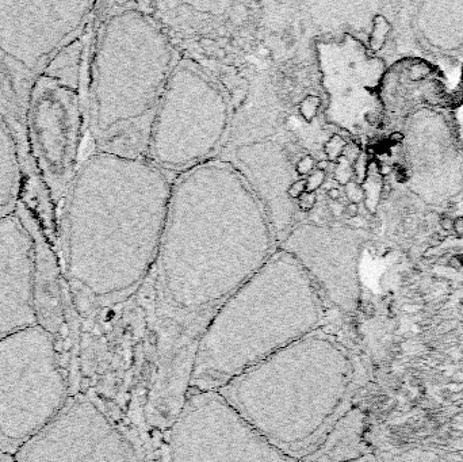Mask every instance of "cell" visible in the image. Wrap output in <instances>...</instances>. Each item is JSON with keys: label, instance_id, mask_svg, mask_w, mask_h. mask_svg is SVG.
I'll use <instances>...</instances> for the list:
<instances>
[{"label": "cell", "instance_id": "6da1fadb", "mask_svg": "<svg viewBox=\"0 0 463 462\" xmlns=\"http://www.w3.org/2000/svg\"><path fill=\"white\" fill-rule=\"evenodd\" d=\"M276 248L267 212L230 161L211 159L177 175L150 272L161 333L153 397L177 403L173 374L187 392L206 325Z\"/></svg>", "mask_w": 463, "mask_h": 462}, {"label": "cell", "instance_id": "7a4b0ae2", "mask_svg": "<svg viewBox=\"0 0 463 462\" xmlns=\"http://www.w3.org/2000/svg\"><path fill=\"white\" fill-rule=\"evenodd\" d=\"M172 182L145 157L98 152L80 165L67 203V274L90 302L125 301L149 277Z\"/></svg>", "mask_w": 463, "mask_h": 462}, {"label": "cell", "instance_id": "3957f363", "mask_svg": "<svg viewBox=\"0 0 463 462\" xmlns=\"http://www.w3.org/2000/svg\"><path fill=\"white\" fill-rule=\"evenodd\" d=\"M354 380L349 348L325 324L217 392L274 446L302 461L345 413Z\"/></svg>", "mask_w": 463, "mask_h": 462}, {"label": "cell", "instance_id": "277c9868", "mask_svg": "<svg viewBox=\"0 0 463 462\" xmlns=\"http://www.w3.org/2000/svg\"><path fill=\"white\" fill-rule=\"evenodd\" d=\"M330 306L293 256L276 248L199 338L188 392L218 390L326 324Z\"/></svg>", "mask_w": 463, "mask_h": 462}, {"label": "cell", "instance_id": "5b68a950", "mask_svg": "<svg viewBox=\"0 0 463 462\" xmlns=\"http://www.w3.org/2000/svg\"><path fill=\"white\" fill-rule=\"evenodd\" d=\"M177 62L168 35L145 12L129 8L104 19L90 96L99 152L146 159L157 106Z\"/></svg>", "mask_w": 463, "mask_h": 462}, {"label": "cell", "instance_id": "8992f818", "mask_svg": "<svg viewBox=\"0 0 463 462\" xmlns=\"http://www.w3.org/2000/svg\"><path fill=\"white\" fill-rule=\"evenodd\" d=\"M230 122L232 107L225 91L195 62L178 60L157 106L146 159L179 175L214 159Z\"/></svg>", "mask_w": 463, "mask_h": 462}, {"label": "cell", "instance_id": "52a82bcc", "mask_svg": "<svg viewBox=\"0 0 463 462\" xmlns=\"http://www.w3.org/2000/svg\"><path fill=\"white\" fill-rule=\"evenodd\" d=\"M68 401L53 333L35 324L0 338V450L15 454Z\"/></svg>", "mask_w": 463, "mask_h": 462}, {"label": "cell", "instance_id": "ba28073f", "mask_svg": "<svg viewBox=\"0 0 463 462\" xmlns=\"http://www.w3.org/2000/svg\"><path fill=\"white\" fill-rule=\"evenodd\" d=\"M165 462H302L261 435L217 390L188 392L171 423Z\"/></svg>", "mask_w": 463, "mask_h": 462}, {"label": "cell", "instance_id": "9c48e42d", "mask_svg": "<svg viewBox=\"0 0 463 462\" xmlns=\"http://www.w3.org/2000/svg\"><path fill=\"white\" fill-rule=\"evenodd\" d=\"M14 455L16 462H141L129 434L84 397L69 400Z\"/></svg>", "mask_w": 463, "mask_h": 462}, {"label": "cell", "instance_id": "30bf717a", "mask_svg": "<svg viewBox=\"0 0 463 462\" xmlns=\"http://www.w3.org/2000/svg\"><path fill=\"white\" fill-rule=\"evenodd\" d=\"M364 230L347 225H294L278 244L309 275L330 308L352 314L360 300L355 274L356 244Z\"/></svg>", "mask_w": 463, "mask_h": 462}, {"label": "cell", "instance_id": "8fae6325", "mask_svg": "<svg viewBox=\"0 0 463 462\" xmlns=\"http://www.w3.org/2000/svg\"><path fill=\"white\" fill-rule=\"evenodd\" d=\"M90 2L0 3V52L34 73L80 29Z\"/></svg>", "mask_w": 463, "mask_h": 462}, {"label": "cell", "instance_id": "7c38bea8", "mask_svg": "<svg viewBox=\"0 0 463 462\" xmlns=\"http://www.w3.org/2000/svg\"><path fill=\"white\" fill-rule=\"evenodd\" d=\"M34 243L15 214L0 220V338L38 324Z\"/></svg>", "mask_w": 463, "mask_h": 462}, {"label": "cell", "instance_id": "4fadbf2b", "mask_svg": "<svg viewBox=\"0 0 463 462\" xmlns=\"http://www.w3.org/2000/svg\"><path fill=\"white\" fill-rule=\"evenodd\" d=\"M232 164L242 175L267 212L279 244L295 225L297 203L287 198V188L295 180V163L286 146L266 137L244 142L234 151Z\"/></svg>", "mask_w": 463, "mask_h": 462}, {"label": "cell", "instance_id": "5bb4252c", "mask_svg": "<svg viewBox=\"0 0 463 462\" xmlns=\"http://www.w3.org/2000/svg\"><path fill=\"white\" fill-rule=\"evenodd\" d=\"M364 416L358 408H348L316 450L302 462H351L364 458Z\"/></svg>", "mask_w": 463, "mask_h": 462}, {"label": "cell", "instance_id": "9a60e30c", "mask_svg": "<svg viewBox=\"0 0 463 462\" xmlns=\"http://www.w3.org/2000/svg\"><path fill=\"white\" fill-rule=\"evenodd\" d=\"M20 165L11 126L0 115V220L14 214L19 193Z\"/></svg>", "mask_w": 463, "mask_h": 462}, {"label": "cell", "instance_id": "2e32d148", "mask_svg": "<svg viewBox=\"0 0 463 462\" xmlns=\"http://www.w3.org/2000/svg\"><path fill=\"white\" fill-rule=\"evenodd\" d=\"M391 462H448L443 455L428 449L414 447L409 450L401 451Z\"/></svg>", "mask_w": 463, "mask_h": 462}, {"label": "cell", "instance_id": "e0dca14e", "mask_svg": "<svg viewBox=\"0 0 463 462\" xmlns=\"http://www.w3.org/2000/svg\"><path fill=\"white\" fill-rule=\"evenodd\" d=\"M345 145H347V141L340 133L330 134L329 138L322 145V152L325 155L326 160H329L330 163H336L340 157H343Z\"/></svg>", "mask_w": 463, "mask_h": 462}, {"label": "cell", "instance_id": "ac0fdd59", "mask_svg": "<svg viewBox=\"0 0 463 462\" xmlns=\"http://www.w3.org/2000/svg\"><path fill=\"white\" fill-rule=\"evenodd\" d=\"M321 107V99L317 95L305 96L298 103L299 117L307 123H312L318 117V110Z\"/></svg>", "mask_w": 463, "mask_h": 462}, {"label": "cell", "instance_id": "d6986e66", "mask_svg": "<svg viewBox=\"0 0 463 462\" xmlns=\"http://www.w3.org/2000/svg\"><path fill=\"white\" fill-rule=\"evenodd\" d=\"M333 178H335V180H336L339 184H341V186H345V184H348L349 182H352L354 178L352 164H349L344 157H340V159L336 161V168H335V171H333Z\"/></svg>", "mask_w": 463, "mask_h": 462}, {"label": "cell", "instance_id": "ffe728a7", "mask_svg": "<svg viewBox=\"0 0 463 462\" xmlns=\"http://www.w3.org/2000/svg\"><path fill=\"white\" fill-rule=\"evenodd\" d=\"M316 163L317 161L314 160V157L312 155H303L302 157H299L297 163H295V174H297V176L305 178V176L310 175L316 170Z\"/></svg>", "mask_w": 463, "mask_h": 462}, {"label": "cell", "instance_id": "44dd1931", "mask_svg": "<svg viewBox=\"0 0 463 462\" xmlns=\"http://www.w3.org/2000/svg\"><path fill=\"white\" fill-rule=\"evenodd\" d=\"M344 193L347 199H348V202L358 203V205L363 202L364 197H366V193H364V188L362 187V184L356 183L354 180L349 182L348 184H345Z\"/></svg>", "mask_w": 463, "mask_h": 462}, {"label": "cell", "instance_id": "7402d4cb", "mask_svg": "<svg viewBox=\"0 0 463 462\" xmlns=\"http://www.w3.org/2000/svg\"><path fill=\"white\" fill-rule=\"evenodd\" d=\"M306 193V178L295 179L287 188V198L291 202H297L303 194Z\"/></svg>", "mask_w": 463, "mask_h": 462}, {"label": "cell", "instance_id": "603a6c76", "mask_svg": "<svg viewBox=\"0 0 463 462\" xmlns=\"http://www.w3.org/2000/svg\"><path fill=\"white\" fill-rule=\"evenodd\" d=\"M326 179V172L314 170L306 178V191L307 193H316L321 187Z\"/></svg>", "mask_w": 463, "mask_h": 462}, {"label": "cell", "instance_id": "cb8c5ba5", "mask_svg": "<svg viewBox=\"0 0 463 462\" xmlns=\"http://www.w3.org/2000/svg\"><path fill=\"white\" fill-rule=\"evenodd\" d=\"M317 195L316 193H305V194L301 197V198L297 201V209L303 212V213H307V212H312L314 209V206L317 205Z\"/></svg>", "mask_w": 463, "mask_h": 462}, {"label": "cell", "instance_id": "d4e9b609", "mask_svg": "<svg viewBox=\"0 0 463 462\" xmlns=\"http://www.w3.org/2000/svg\"><path fill=\"white\" fill-rule=\"evenodd\" d=\"M360 149L359 146L356 145L355 142H347V145L344 148V152H343V157L345 160L348 161L349 164H355L356 160L360 157Z\"/></svg>", "mask_w": 463, "mask_h": 462}, {"label": "cell", "instance_id": "484cf974", "mask_svg": "<svg viewBox=\"0 0 463 462\" xmlns=\"http://www.w3.org/2000/svg\"><path fill=\"white\" fill-rule=\"evenodd\" d=\"M344 206L345 205H343L340 201H336V202H332V201H330L328 210H329L330 216H332L333 218H341L344 216Z\"/></svg>", "mask_w": 463, "mask_h": 462}, {"label": "cell", "instance_id": "4316f807", "mask_svg": "<svg viewBox=\"0 0 463 462\" xmlns=\"http://www.w3.org/2000/svg\"><path fill=\"white\" fill-rule=\"evenodd\" d=\"M344 216H347V218H351V220L358 217L359 216V205L352 202L347 203L344 206Z\"/></svg>", "mask_w": 463, "mask_h": 462}, {"label": "cell", "instance_id": "83f0119b", "mask_svg": "<svg viewBox=\"0 0 463 462\" xmlns=\"http://www.w3.org/2000/svg\"><path fill=\"white\" fill-rule=\"evenodd\" d=\"M439 225H440V228L443 230L450 232V230L454 229V218H451L450 216H443L439 220Z\"/></svg>", "mask_w": 463, "mask_h": 462}, {"label": "cell", "instance_id": "f1b7e54d", "mask_svg": "<svg viewBox=\"0 0 463 462\" xmlns=\"http://www.w3.org/2000/svg\"><path fill=\"white\" fill-rule=\"evenodd\" d=\"M326 197H328V199H329V201H332V202L340 201V197H341L340 188L330 187L329 190L326 191Z\"/></svg>", "mask_w": 463, "mask_h": 462}, {"label": "cell", "instance_id": "f546056e", "mask_svg": "<svg viewBox=\"0 0 463 462\" xmlns=\"http://www.w3.org/2000/svg\"><path fill=\"white\" fill-rule=\"evenodd\" d=\"M454 232L456 233V236H463V217H456L454 220Z\"/></svg>", "mask_w": 463, "mask_h": 462}, {"label": "cell", "instance_id": "4dcf8cb0", "mask_svg": "<svg viewBox=\"0 0 463 462\" xmlns=\"http://www.w3.org/2000/svg\"><path fill=\"white\" fill-rule=\"evenodd\" d=\"M0 462H16L15 455L7 453V451L0 450Z\"/></svg>", "mask_w": 463, "mask_h": 462}, {"label": "cell", "instance_id": "1f68e13d", "mask_svg": "<svg viewBox=\"0 0 463 462\" xmlns=\"http://www.w3.org/2000/svg\"><path fill=\"white\" fill-rule=\"evenodd\" d=\"M329 165H330V161L329 160H326V159H322V160H320V161H317V163H316V170H318V171L326 172V171H328V168H329Z\"/></svg>", "mask_w": 463, "mask_h": 462}, {"label": "cell", "instance_id": "d6a6232c", "mask_svg": "<svg viewBox=\"0 0 463 462\" xmlns=\"http://www.w3.org/2000/svg\"><path fill=\"white\" fill-rule=\"evenodd\" d=\"M443 237L440 236V235H439V233H435V235H432V236H431V240H429V244L432 245V247H436V245H440L442 243H443Z\"/></svg>", "mask_w": 463, "mask_h": 462}, {"label": "cell", "instance_id": "836d02e7", "mask_svg": "<svg viewBox=\"0 0 463 462\" xmlns=\"http://www.w3.org/2000/svg\"><path fill=\"white\" fill-rule=\"evenodd\" d=\"M462 264H463L462 260H460V258H458V256H454V258L450 259V266H452V267H460Z\"/></svg>", "mask_w": 463, "mask_h": 462}, {"label": "cell", "instance_id": "e575fe53", "mask_svg": "<svg viewBox=\"0 0 463 462\" xmlns=\"http://www.w3.org/2000/svg\"><path fill=\"white\" fill-rule=\"evenodd\" d=\"M402 138H404V134L400 133V132H395L390 136V140L391 141H401Z\"/></svg>", "mask_w": 463, "mask_h": 462}, {"label": "cell", "instance_id": "d590c367", "mask_svg": "<svg viewBox=\"0 0 463 462\" xmlns=\"http://www.w3.org/2000/svg\"><path fill=\"white\" fill-rule=\"evenodd\" d=\"M351 462H368V461H364V458H362V459H358V461H351Z\"/></svg>", "mask_w": 463, "mask_h": 462}]
</instances>
